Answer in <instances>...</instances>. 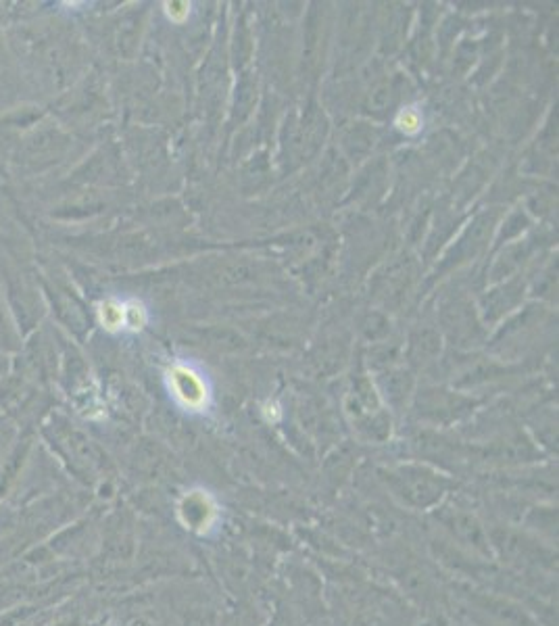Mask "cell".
Masks as SVG:
<instances>
[{"label": "cell", "mask_w": 559, "mask_h": 626, "mask_svg": "<svg viewBox=\"0 0 559 626\" xmlns=\"http://www.w3.org/2000/svg\"><path fill=\"white\" fill-rule=\"evenodd\" d=\"M101 324L107 330H119L124 328V303H119L115 299H109L105 303H101Z\"/></svg>", "instance_id": "obj_5"}, {"label": "cell", "mask_w": 559, "mask_h": 626, "mask_svg": "<svg viewBox=\"0 0 559 626\" xmlns=\"http://www.w3.org/2000/svg\"><path fill=\"white\" fill-rule=\"evenodd\" d=\"M180 514L190 528H201L209 524V518L213 516V508L207 503V497L192 495L184 499Z\"/></svg>", "instance_id": "obj_2"}, {"label": "cell", "mask_w": 559, "mask_h": 626, "mask_svg": "<svg viewBox=\"0 0 559 626\" xmlns=\"http://www.w3.org/2000/svg\"><path fill=\"white\" fill-rule=\"evenodd\" d=\"M395 126L405 134V136H416L422 126H424V117L422 111L418 107H403L395 119Z\"/></svg>", "instance_id": "obj_3"}, {"label": "cell", "mask_w": 559, "mask_h": 626, "mask_svg": "<svg viewBox=\"0 0 559 626\" xmlns=\"http://www.w3.org/2000/svg\"><path fill=\"white\" fill-rule=\"evenodd\" d=\"M7 71H9V61H7V53H5V48L0 46V78H5L7 76Z\"/></svg>", "instance_id": "obj_7"}, {"label": "cell", "mask_w": 559, "mask_h": 626, "mask_svg": "<svg viewBox=\"0 0 559 626\" xmlns=\"http://www.w3.org/2000/svg\"><path fill=\"white\" fill-rule=\"evenodd\" d=\"M192 5L190 3H167L165 13L174 23H184L190 17Z\"/></svg>", "instance_id": "obj_6"}, {"label": "cell", "mask_w": 559, "mask_h": 626, "mask_svg": "<svg viewBox=\"0 0 559 626\" xmlns=\"http://www.w3.org/2000/svg\"><path fill=\"white\" fill-rule=\"evenodd\" d=\"M149 322V311L140 301L124 303V328L138 332Z\"/></svg>", "instance_id": "obj_4"}, {"label": "cell", "mask_w": 559, "mask_h": 626, "mask_svg": "<svg viewBox=\"0 0 559 626\" xmlns=\"http://www.w3.org/2000/svg\"><path fill=\"white\" fill-rule=\"evenodd\" d=\"M167 389L186 412H205L211 403V384L205 372L192 361H176L167 370Z\"/></svg>", "instance_id": "obj_1"}]
</instances>
